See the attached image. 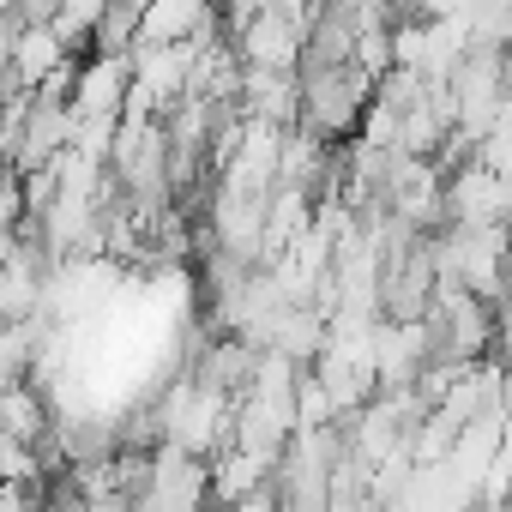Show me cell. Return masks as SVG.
<instances>
[{"label": "cell", "mask_w": 512, "mask_h": 512, "mask_svg": "<svg viewBox=\"0 0 512 512\" xmlns=\"http://www.w3.org/2000/svg\"><path fill=\"white\" fill-rule=\"evenodd\" d=\"M428 247L440 284H464L482 302L506 296V223H440L428 229Z\"/></svg>", "instance_id": "cell-1"}, {"label": "cell", "mask_w": 512, "mask_h": 512, "mask_svg": "<svg viewBox=\"0 0 512 512\" xmlns=\"http://www.w3.org/2000/svg\"><path fill=\"white\" fill-rule=\"evenodd\" d=\"M229 416H235V398L199 374H181L163 398H157V428L169 446H187L199 458H211L217 446H229Z\"/></svg>", "instance_id": "cell-2"}, {"label": "cell", "mask_w": 512, "mask_h": 512, "mask_svg": "<svg viewBox=\"0 0 512 512\" xmlns=\"http://www.w3.org/2000/svg\"><path fill=\"white\" fill-rule=\"evenodd\" d=\"M296 73H302V127L326 139H350L362 109L374 103V73H362L356 61H320Z\"/></svg>", "instance_id": "cell-3"}, {"label": "cell", "mask_w": 512, "mask_h": 512, "mask_svg": "<svg viewBox=\"0 0 512 512\" xmlns=\"http://www.w3.org/2000/svg\"><path fill=\"white\" fill-rule=\"evenodd\" d=\"M422 320H428L434 356H446V362H476L494 350V302L470 296L464 284H434V302Z\"/></svg>", "instance_id": "cell-4"}, {"label": "cell", "mask_w": 512, "mask_h": 512, "mask_svg": "<svg viewBox=\"0 0 512 512\" xmlns=\"http://www.w3.org/2000/svg\"><path fill=\"white\" fill-rule=\"evenodd\" d=\"M193 43H133V85H127V115H169L193 91Z\"/></svg>", "instance_id": "cell-5"}, {"label": "cell", "mask_w": 512, "mask_h": 512, "mask_svg": "<svg viewBox=\"0 0 512 512\" xmlns=\"http://www.w3.org/2000/svg\"><path fill=\"white\" fill-rule=\"evenodd\" d=\"M199 500H211V458L157 440V446H151V476H145V488H139L133 506H151V512L175 506V512H187V506H199Z\"/></svg>", "instance_id": "cell-6"}, {"label": "cell", "mask_w": 512, "mask_h": 512, "mask_svg": "<svg viewBox=\"0 0 512 512\" xmlns=\"http://www.w3.org/2000/svg\"><path fill=\"white\" fill-rule=\"evenodd\" d=\"M302 31H308L302 19H290L284 7H266V13L241 19L229 31V43H235L241 67H253V73H296L302 67Z\"/></svg>", "instance_id": "cell-7"}, {"label": "cell", "mask_w": 512, "mask_h": 512, "mask_svg": "<svg viewBox=\"0 0 512 512\" xmlns=\"http://www.w3.org/2000/svg\"><path fill=\"white\" fill-rule=\"evenodd\" d=\"M127 85H133V55H103L91 49L85 61H73V85L67 103L85 121H121L127 115Z\"/></svg>", "instance_id": "cell-8"}, {"label": "cell", "mask_w": 512, "mask_h": 512, "mask_svg": "<svg viewBox=\"0 0 512 512\" xmlns=\"http://www.w3.org/2000/svg\"><path fill=\"white\" fill-rule=\"evenodd\" d=\"M446 223H506V181L476 151L446 169Z\"/></svg>", "instance_id": "cell-9"}, {"label": "cell", "mask_w": 512, "mask_h": 512, "mask_svg": "<svg viewBox=\"0 0 512 512\" xmlns=\"http://www.w3.org/2000/svg\"><path fill=\"white\" fill-rule=\"evenodd\" d=\"M434 356V338H428V320H374V374L380 386H416L422 362Z\"/></svg>", "instance_id": "cell-10"}, {"label": "cell", "mask_w": 512, "mask_h": 512, "mask_svg": "<svg viewBox=\"0 0 512 512\" xmlns=\"http://www.w3.org/2000/svg\"><path fill=\"white\" fill-rule=\"evenodd\" d=\"M67 61H73V55H67V43L55 37V25H49V19H19V25H13V61H7V73H13V85H19V91L49 85Z\"/></svg>", "instance_id": "cell-11"}, {"label": "cell", "mask_w": 512, "mask_h": 512, "mask_svg": "<svg viewBox=\"0 0 512 512\" xmlns=\"http://www.w3.org/2000/svg\"><path fill=\"white\" fill-rule=\"evenodd\" d=\"M241 115L272 121V127H296L302 121V73H241Z\"/></svg>", "instance_id": "cell-12"}, {"label": "cell", "mask_w": 512, "mask_h": 512, "mask_svg": "<svg viewBox=\"0 0 512 512\" xmlns=\"http://www.w3.org/2000/svg\"><path fill=\"white\" fill-rule=\"evenodd\" d=\"M266 344L308 368V362L320 356V344H326V308H320V302H284V308L272 314V326H266Z\"/></svg>", "instance_id": "cell-13"}, {"label": "cell", "mask_w": 512, "mask_h": 512, "mask_svg": "<svg viewBox=\"0 0 512 512\" xmlns=\"http://www.w3.org/2000/svg\"><path fill=\"white\" fill-rule=\"evenodd\" d=\"M133 43H139V7H127V0H109V13L97 19L91 49H103V55H133Z\"/></svg>", "instance_id": "cell-14"}, {"label": "cell", "mask_w": 512, "mask_h": 512, "mask_svg": "<svg viewBox=\"0 0 512 512\" xmlns=\"http://www.w3.org/2000/svg\"><path fill=\"white\" fill-rule=\"evenodd\" d=\"M494 356L512 368V290L494 302Z\"/></svg>", "instance_id": "cell-15"}, {"label": "cell", "mask_w": 512, "mask_h": 512, "mask_svg": "<svg viewBox=\"0 0 512 512\" xmlns=\"http://www.w3.org/2000/svg\"><path fill=\"white\" fill-rule=\"evenodd\" d=\"M506 290H512V223H506Z\"/></svg>", "instance_id": "cell-16"}, {"label": "cell", "mask_w": 512, "mask_h": 512, "mask_svg": "<svg viewBox=\"0 0 512 512\" xmlns=\"http://www.w3.org/2000/svg\"><path fill=\"white\" fill-rule=\"evenodd\" d=\"M380 7H386V13H404V7H410V0H380Z\"/></svg>", "instance_id": "cell-17"}, {"label": "cell", "mask_w": 512, "mask_h": 512, "mask_svg": "<svg viewBox=\"0 0 512 512\" xmlns=\"http://www.w3.org/2000/svg\"><path fill=\"white\" fill-rule=\"evenodd\" d=\"M127 7H145V0H127Z\"/></svg>", "instance_id": "cell-18"}, {"label": "cell", "mask_w": 512, "mask_h": 512, "mask_svg": "<svg viewBox=\"0 0 512 512\" xmlns=\"http://www.w3.org/2000/svg\"><path fill=\"white\" fill-rule=\"evenodd\" d=\"M506 49H512V37H506Z\"/></svg>", "instance_id": "cell-19"}]
</instances>
